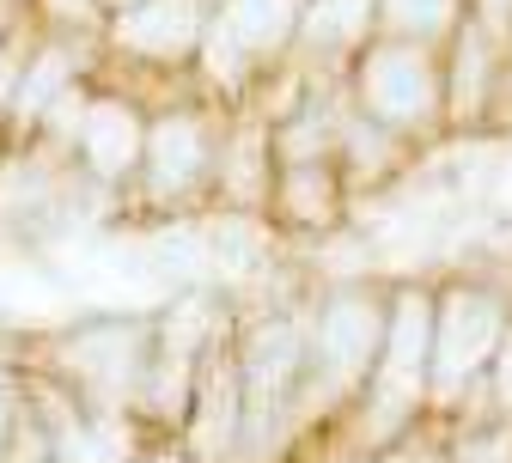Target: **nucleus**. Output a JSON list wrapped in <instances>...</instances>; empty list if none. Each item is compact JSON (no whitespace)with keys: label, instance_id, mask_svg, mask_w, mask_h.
I'll return each instance as SVG.
<instances>
[{"label":"nucleus","instance_id":"nucleus-19","mask_svg":"<svg viewBox=\"0 0 512 463\" xmlns=\"http://www.w3.org/2000/svg\"><path fill=\"white\" fill-rule=\"evenodd\" d=\"M208 323H214V305H208V299H183V305L171 311V323H165L171 354H189V348L208 336Z\"/></svg>","mask_w":512,"mask_h":463},{"label":"nucleus","instance_id":"nucleus-8","mask_svg":"<svg viewBox=\"0 0 512 463\" xmlns=\"http://www.w3.org/2000/svg\"><path fill=\"white\" fill-rule=\"evenodd\" d=\"M208 165V135L196 116H165L147 135V171L159 189H189Z\"/></svg>","mask_w":512,"mask_h":463},{"label":"nucleus","instance_id":"nucleus-2","mask_svg":"<svg viewBox=\"0 0 512 463\" xmlns=\"http://www.w3.org/2000/svg\"><path fill=\"white\" fill-rule=\"evenodd\" d=\"M500 336H506V323H500V305L488 299V293H452L439 305V329H433V366H427V378L439 384V390H452V384H464L476 366H488L494 360V348H500Z\"/></svg>","mask_w":512,"mask_h":463},{"label":"nucleus","instance_id":"nucleus-6","mask_svg":"<svg viewBox=\"0 0 512 463\" xmlns=\"http://www.w3.org/2000/svg\"><path fill=\"white\" fill-rule=\"evenodd\" d=\"M80 147H86V159H92L98 177H122L128 165L147 153V141H141V116L128 110V104H86Z\"/></svg>","mask_w":512,"mask_h":463},{"label":"nucleus","instance_id":"nucleus-10","mask_svg":"<svg viewBox=\"0 0 512 463\" xmlns=\"http://www.w3.org/2000/svg\"><path fill=\"white\" fill-rule=\"evenodd\" d=\"M299 372V336H293V323H263L250 336V354H244V384H250V403L263 409L269 396Z\"/></svg>","mask_w":512,"mask_h":463},{"label":"nucleus","instance_id":"nucleus-3","mask_svg":"<svg viewBox=\"0 0 512 463\" xmlns=\"http://www.w3.org/2000/svg\"><path fill=\"white\" fill-rule=\"evenodd\" d=\"M208 31V13H202V0H135L128 13H116L110 37L122 49H135V55H153V61H177L202 43Z\"/></svg>","mask_w":512,"mask_h":463},{"label":"nucleus","instance_id":"nucleus-17","mask_svg":"<svg viewBox=\"0 0 512 463\" xmlns=\"http://www.w3.org/2000/svg\"><path fill=\"white\" fill-rule=\"evenodd\" d=\"M226 189L238 202H256V195H263V135H256V128H244L232 159H226Z\"/></svg>","mask_w":512,"mask_h":463},{"label":"nucleus","instance_id":"nucleus-14","mask_svg":"<svg viewBox=\"0 0 512 463\" xmlns=\"http://www.w3.org/2000/svg\"><path fill=\"white\" fill-rule=\"evenodd\" d=\"M238 433V378L232 372H214L202 384V415H196V451L202 457H220Z\"/></svg>","mask_w":512,"mask_h":463},{"label":"nucleus","instance_id":"nucleus-26","mask_svg":"<svg viewBox=\"0 0 512 463\" xmlns=\"http://www.w3.org/2000/svg\"><path fill=\"white\" fill-rule=\"evenodd\" d=\"M506 37H512V31H506ZM500 80H512V55H506V61H500Z\"/></svg>","mask_w":512,"mask_h":463},{"label":"nucleus","instance_id":"nucleus-25","mask_svg":"<svg viewBox=\"0 0 512 463\" xmlns=\"http://www.w3.org/2000/svg\"><path fill=\"white\" fill-rule=\"evenodd\" d=\"M98 7H110V13H128V7H135V0H98Z\"/></svg>","mask_w":512,"mask_h":463},{"label":"nucleus","instance_id":"nucleus-16","mask_svg":"<svg viewBox=\"0 0 512 463\" xmlns=\"http://www.w3.org/2000/svg\"><path fill=\"white\" fill-rule=\"evenodd\" d=\"M281 208L293 214V220H305V226H317V220H330V208H336V183H330V171L324 165H287V177H281Z\"/></svg>","mask_w":512,"mask_h":463},{"label":"nucleus","instance_id":"nucleus-7","mask_svg":"<svg viewBox=\"0 0 512 463\" xmlns=\"http://www.w3.org/2000/svg\"><path fill=\"white\" fill-rule=\"evenodd\" d=\"M317 342H324V360H330L336 372L366 366L372 348H378V311H372V299H366V293L330 299V305H324V323H317Z\"/></svg>","mask_w":512,"mask_h":463},{"label":"nucleus","instance_id":"nucleus-1","mask_svg":"<svg viewBox=\"0 0 512 463\" xmlns=\"http://www.w3.org/2000/svg\"><path fill=\"white\" fill-rule=\"evenodd\" d=\"M445 98V80L433 74V55L427 43H409V37H391L360 55V104L378 128H409V122H427Z\"/></svg>","mask_w":512,"mask_h":463},{"label":"nucleus","instance_id":"nucleus-5","mask_svg":"<svg viewBox=\"0 0 512 463\" xmlns=\"http://www.w3.org/2000/svg\"><path fill=\"white\" fill-rule=\"evenodd\" d=\"M439 317V305L427 299V293H403L397 305H391V336H384V366H378V378H391V384H415L421 390V378H427V366H433V323Z\"/></svg>","mask_w":512,"mask_h":463},{"label":"nucleus","instance_id":"nucleus-9","mask_svg":"<svg viewBox=\"0 0 512 463\" xmlns=\"http://www.w3.org/2000/svg\"><path fill=\"white\" fill-rule=\"evenodd\" d=\"M305 7H311V0H226L220 19L232 25V37H238L250 55H275L281 43L299 37Z\"/></svg>","mask_w":512,"mask_h":463},{"label":"nucleus","instance_id":"nucleus-11","mask_svg":"<svg viewBox=\"0 0 512 463\" xmlns=\"http://www.w3.org/2000/svg\"><path fill=\"white\" fill-rule=\"evenodd\" d=\"M68 366L80 378L104 384V390H122L128 378H135L141 354H135V336H128V329H86V336L68 348Z\"/></svg>","mask_w":512,"mask_h":463},{"label":"nucleus","instance_id":"nucleus-20","mask_svg":"<svg viewBox=\"0 0 512 463\" xmlns=\"http://www.w3.org/2000/svg\"><path fill=\"white\" fill-rule=\"evenodd\" d=\"M214 256H220V269H250L256 262V232L244 220H226L220 238H214Z\"/></svg>","mask_w":512,"mask_h":463},{"label":"nucleus","instance_id":"nucleus-4","mask_svg":"<svg viewBox=\"0 0 512 463\" xmlns=\"http://www.w3.org/2000/svg\"><path fill=\"white\" fill-rule=\"evenodd\" d=\"M452 43L458 49H452V74H445V104L458 116H476V110H488V98L500 86V37L482 19H470L452 31Z\"/></svg>","mask_w":512,"mask_h":463},{"label":"nucleus","instance_id":"nucleus-23","mask_svg":"<svg viewBox=\"0 0 512 463\" xmlns=\"http://www.w3.org/2000/svg\"><path fill=\"white\" fill-rule=\"evenodd\" d=\"M37 7H43L49 19H61V25H74V19H92L98 0H37Z\"/></svg>","mask_w":512,"mask_h":463},{"label":"nucleus","instance_id":"nucleus-21","mask_svg":"<svg viewBox=\"0 0 512 463\" xmlns=\"http://www.w3.org/2000/svg\"><path fill=\"white\" fill-rule=\"evenodd\" d=\"M470 19H482L494 37H506L512 31V0H470Z\"/></svg>","mask_w":512,"mask_h":463},{"label":"nucleus","instance_id":"nucleus-15","mask_svg":"<svg viewBox=\"0 0 512 463\" xmlns=\"http://www.w3.org/2000/svg\"><path fill=\"white\" fill-rule=\"evenodd\" d=\"M68 80H74V55H68V49H43L31 68L19 74V92H13L19 116H25V122H31V116H49V104L68 92Z\"/></svg>","mask_w":512,"mask_h":463},{"label":"nucleus","instance_id":"nucleus-24","mask_svg":"<svg viewBox=\"0 0 512 463\" xmlns=\"http://www.w3.org/2000/svg\"><path fill=\"white\" fill-rule=\"evenodd\" d=\"M19 92V55L13 49H0V104H7Z\"/></svg>","mask_w":512,"mask_h":463},{"label":"nucleus","instance_id":"nucleus-22","mask_svg":"<svg viewBox=\"0 0 512 463\" xmlns=\"http://www.w3.org/2000/svg\"><path fill=\"white\" fill-rule=\"evenodd\" d=\"M494 384H500V403L512 409V329H506L500 348H494Z\"/></svg>","mask_w":512,"mask_h":463},{"label":"nucleus","instance_id":"nucleus-13","mask_svg":"<svg viewBox=\"0 0 512 463\" xmlns=\"http://www.w3.org/2000/svg\"><path fill=\"white\" fill-rule=\"evenodd\" d=\"M464 7L470 0H378V25L409 43H433L464 25Z\"/></svg>","mask_w":512,"mask_h":463},{"label":"nucleus","instance_id":"nucleus-18","mask_svg":"<svg viewBox=\"0 0 512 463\" xmlns=\"http://www.w3.org/2000/svg\"><path fill=\"white\" fill-rule=\"evenodd\" d=\"M202 55H208V74H214V80H226V86H238V80H244V55H250V49L232 37V25H226V19H214V25L202 31Z\"/></svg>","mask_w":512,"mask_h":463},{"label":"nucleus","instance_id":"nucleus-12","mask_svg":"<svg viewBox=\"0 0 512 463\" xmlns=\"http://www.w3.org/2000/svg\"><path fill=\"white\" fill-rule=\"evenodd\" d=\"M378 25V0H311L305 7V43L311 49H354Z\"/></svg>","mask_w":512,"mask_h":463}]
</instances>
